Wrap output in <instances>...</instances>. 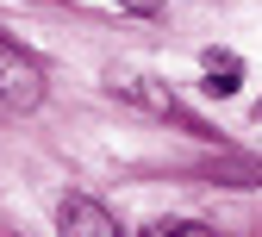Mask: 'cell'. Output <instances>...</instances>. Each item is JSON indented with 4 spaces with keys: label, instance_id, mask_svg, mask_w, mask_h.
I'll return each mask as SVG.
<instances>
[{
    "label": "cell",
    "instance_id": "6da1fadb",
    "mask_svg": "<svg viewBox=\"0 0 262 237\" xmlns=\"http://www.w3.org/2000/svg\"><path fill=\"white\" fill-rule=\"evenodd\" d=\"M44 100V75H38V62H31L7 31H0V106H19V113H31Z\"/></svg>",
    "mask_w": 262,
    "mask_h": 237
},
{
    "label": "cell",
    "instance_id": "7a4b0ae2",
    "mask_svg": "<svg viewBox=\"0 0 262 237\" xmlns=\"http://www.w3.org/2000/svg\"><path fill=\"white\" fill-rule=\"evenodd\" d=\"M56 237H125V231H119V219L100 206V200L62 193V206H56Z\"/></svg>",
    "mask_w": 262,
    "mask_h": 237
},
{
    "label": "cell",
    "instance_id": "3957f363",
    "mask_svg": "<svg viewBox=\"0 0 262 237\" xmlns=\"http://www.w3.org/2000/svg\"><path fill=\"white\" fill-rule=\"evenodd\" d=\"M113 94H125V100H138V106H150L156 119H175L181 131H193V138H206V125H200V119H193V113L181 106V100H175V94H162V88H150L144 75H113Z\"/></svg>",
    "mask_w": 262,
    "mask_h": 237
},
{
    "label": "cell",
    "instance_id": "277c9868",
    "mask_svg": "<svg viewBox=\"0 0 262 237\" xmlns=\"http://www.w3.org/2000/svg\"><path fill=\"white\" fill-rule=\"evenodd\" d=\"M237 75H244V62L231 50H206V94H237Z\"/></svg>",
    "mask_w": 262,
    "mask_h": 237
},
{
    "label": "cell",
    "instance_id": "5b68a950",
    "mask_svg": "<svg viewBox=\"0 0 262 237\" xmlns=\"http://www.w3.org/2000/svg\"><path fill=\"white\" fill-rule=\"evenodd\" d=\"M138 237H225V231H212L206 219H156V225H144Z\"/></svg>",
    "mask_w": 262,
    "mask_h": 237
}]
</instances>
